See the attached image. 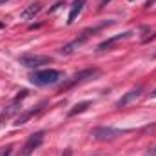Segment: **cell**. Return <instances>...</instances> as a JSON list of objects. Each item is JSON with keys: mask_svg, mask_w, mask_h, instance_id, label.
Wrapping results in <instances>:
<instances>
[{"mask_svg": "<svg viewBox=\"0 0 156 156\" xmlns=\"http://www.w3.org/2000/svg\"><path fill=\"white\" fill-rule=\"evenodd\" d=\"M18 62H20L24 67L37 69V67L45 66V64H51V56H45V55H22V56L18 58Z\"/></svg>", "mask_w": 156, "mask_h": 156, "instance_id": "cell-5", "label": "cell"}, {"mask_svg": "<svg viewBox=\"0 0 156 156\" xmlns=\"http://www.w3.org/2000/svg\"><path fill=\"white\" fill-rule=\"evenodd\" d=\"M11 151H13V145H7V147L0 149V156H9L11 154Z\"/></svg>", "mask_w": 156, "mask_h": 156, "instance_id": "cell-13", "label": "cell"}, {"mask_svg": "<svg viewBox=\"0 0 156 156\" xmlns=\"http://www.w3.org/2000/svg\"><path fill=\"white\" fill-rule=\"evenodd\" d=\"M4 116H5V115H4V113H2V115H0V123H2V120H4Z\"/></svg>", "mask_w": 156, "mask_h": 156, "instance_id": "cell-17", "label": "cell"}, {"mask_svg": "<svg viewBox=\"0 0 156 156\" xmlns=\"http://www.w3.org/2000/svg\"><path fill=\"white\" fill-rule=\"evenodd\" d=\"M107 2H109V0H102V2H100V9H102V7H104V4H107Z\"/></svg>", "mask_w": 156, "mask_h": 156, "instance_id": "cell-16", "label": "cell"}, {"mask_svg": "<svg viewBox=\"0 0 156 156\" xmlns=\"http://www.w3.org/2000/svg\"><path fill=\"white\" fill-rule=\"evenodd\" d=\"M83 5H85V0H75V4L71 5V11H69V18H67V24H69V26L76 20V16L82 13Z\"/></svg>", "mask_w": 156, "mask_h": 156, "instance_id": "cell-10", "label": "cell"}, {"mask_svg": "<svg viewBox=\"0 0 156 156\" xmlns=\"http://www.w3.org/2000/svg\"><path fill=\"white\" fill-rule=\"evenodd\" d=\"M2 27H4V24H2V22H0V29H2Z\"/></svg>", "mask_w": 156, "mask_h": 156, "instance_id": "cell-20", "label": "cell"}, {"mask_svg": "<svg viewBox=\"0 0 156 156\" xmlns=\"http://www.w3.org/2000/svg\"><path fill=\"white\" fill-rule=\"evenodd\" d=\"M5 2H9V0H0V4H5Z\"/></svg>", "mask_w": 156, "mask_h": 156, "instance_id": "cell-19", "label": "cell"}, {"mask_svg": "<svg viewBox=\"0 0 156 156\" xmlns=\"http://www.w3.org/2000/svg\"><path fill=\"white\" fill-rule=\"evenodd\" d=\"M133 35V31H125V33H120V35H115V37H111V38L104 40L102 44H98V51H105V49H111L116 42H120V40H125L129 38Z\"/></svg>", "mask_w": 156, "mask_h": 156, "instance_id": "cell-7", "label": "cell"}, {"mask_svg": "<svg viewBox=\"0 0 156 156\" xmlns=\"http://www.w3.org/2000/svg\"><path fill=\"white\" fill-rule=\"evenodd\" d=\"M140 94H142V87L131 89L129 93H125V94H123V96H122V98H120V100L116 102V107H125L129 102H133V100H134V98H138Z\"/></svg>", "mask_w": 156, "mask_h": 156, "instance_id": "cell-9", "label": "cell"}, {"mask_svg": "<svg viewBox=\"0 0 156 156\" xmlns=\"http://www.w3.org/2000/svg\"><path fill=\"white\" fill-rule=\"evenodd\" d=\"M62 78V73L56 71V69H44V71H37L31 75V83L40 85V87H45V85H55L58 83Z\"/></svg>", "mask_w": 156, "mask_h": 156, "instance_id": "cell-2", "label": "cell"}, {"mask_svg": "<svg viewBox=\"0 0 156 156\" xmlns=\"http://www.w3.org/2000/svg\"><path fill=\"white\" fill-rule=\"evenodd\" d=\"M62 156H71V149H66V151H64V154Z\"/></svg>", "mask_w": 156, "mask_h": 156, "instance_id": "cell-15", "label": "cell"}, {"mask_svg": "<svg viewBox=\"0 0 156 156\" xmlns=\"http://www.w3.org/2000/svg\"><path fill=\"white\" fill-rule=\"evenodd\" d=\"M91 105V102H80V104H76L71 111H69V116H76L78 113H83V111H87V107Z\"/></svg>", "mask_w": 156, "mask_h": 156, "instance_id": "cell-12", "label": "cell"}, {"mask_svg": "<svg viewBox=\"0 0 156 156\" xmlns=\"http://www.w3.org/2000/svg\"><path fill=\"white\" fill-rule=\"evenodd\" d=\"M149 156H156V149H153V154H149Z\"/></svg>", "mask_w": 156, "mask_h": 156, "instance_id": "cell-18", "label": "cell"}, {"mask_svg": "<svg viewBox=\"0 0 156 156\" xmlns=\"http://www.w3.org/2000/svg\"><path fill=\"white\" fill-rule=\"evenodd\" d=\"M42 109H44V104H42V105H38V107H35V109H29V111H24V113H22L20 116L16 118V122H15V125H24V123H26V122H27L29 118H33L35 115H38V113L42 111Z\"/></svg>", "mask_w": 156, "mask_h": 156, "instance_id": "cell-11", "label": "cell"}, {"mask_svg": "<svg viewBox=\"0 0 156 156\" xmlns=\"http://www.w3.org/2000/svg\"><path fill=\"white\" fill-rule=\"evenodd\" d=\"M40 11H42V2H35V4L27 5V7L20 13V18H22V20H31V18H35V16L38 15Z\"/></svg>", "mask_w": 156, "mask_h": 156, "instance_id": "cell-8", "label": "cell"}, {"mask_svg": "<svg viewBox=\"0 0 156 156\" xmlns=\"http://www.w3.org/2000/svg\"><path fill=\"white\" fill-rule=\"evenodd\" d=\"M156 0H147V4H145V7H147V9H149V7H151V5H153V4H154Z\"/></svg>", "mask_w": 156, "mask_h": 156, "instance_id": "cell-14", "label": "cell"}, {"mask_svg": "<svg viewBox=\"0 0 156 156\" xmlns=\"http://www.w3.org/2000/svg\"><path fill=\"white\" fill-rule=\"evenodd\" d=\"M131 2H134V0H131Z\"/></svg>", "mask_w": 156, "mask_h": 156, "instance_id": "cell-21", "label": "cell"}, {"mask_svg": "<svg viewBox=\"0 0 156 156\" xmlns=\"http://www.w3.org/2000/svg\"><path fill=\"white\" fill-rule=\"evenodd\" d=\"M44 136H45V133H44V131L33 133V134L27 138V142L24 144V147H22V151H20V156H29V154H33V151H37L40 145L44 144Z\"/></svg>", "mask_w": 156, "mask_h": 156, "instance_id": "cell-6", "label": "cell"}, {"mask_svg": "<svg viewBox=\"0 0 156 156\" xmlns=\"http://www.w3.org/2000/svg\"><path fill=\"white\" fill-rule=\"evenodd\" d=\"M125 131H120L116 127H105V125H102V127H96L93 133H91V136L94 138V140H98V142H107V140H115L118 136H122Z\"/></svg>", "mask_w": 156, "mask_h": 156, "instance_id": "cell-4", "label": "cell"}, {"mask_svg": "<svg viewBox=\"0 0 156 156\" xmlns=\"http://www.w3.org/2000/svg\"><path fill=\"white\" fill-rule=\"evenodd\" d=\"M100 75V71L96 69V67H91V69H83V71H80L76 73L73 78H69L66 83H62L60 85V89H58V93H64V91H69V89H73L75 85L78 83H83V82H87V80H91V78L98 76Z\"/></svg>", "mask_w": 156, "mask_h": 156, "instance_id": "cell-3", "label": "cell"}, {"mask_svg": "<svg viewBox=\"0 0 156 156\" xmlns=\"http://www.w3.org/2000/svg\"><path fill=\"white\" fill-rule=\"evenodd\" d=\"M111 24H113V20H109V22H104V24H100V26H94V27H87V29H83V31H82V33H80V35H78L75 40H71L69 44H66V45L60 49V53H62V55H71V53H75L78 47H80V45H83V44L91 38L94 33H98L100 29H104V27H107V26H111Z\"/></svg>", "mask_w": 156, "mask_h": 156, "instance_id": "cell-1", "label": "cell"}, {"mask_svg": "<svg viewBox=\"0 0 156 156\" xmlns=\"http://www.w3.org/2000/svg\"><path fill=\"white\" fill-rule=\"evenodd\" d=\"M154 56H156V53H154Z\"/></svg>", "mask_w": 156, "mask_h": 156, "instance_id": "cell-22", "label": "cell"}]
</instances>
